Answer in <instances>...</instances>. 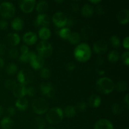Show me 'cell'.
<instances>
[{"mask_svg": "<svg viewBox=\"0 0 129 129\" xmlns=\"http://www.w3.org/2000/svg\"><path fill=\"white\" fill-rule=\"evenodd\" d=\"M94 129H114V127L110 121L105 118H102L96 122Z\"/></svg>", "mask_w": 129, "mask_h": 129, "instance_id": "obj_16", "label": "cell"}, {"mask_svg": "<svg viewBox=\"0 0 129 129\" xmlns=\"http://www.w3.org/2000/svg\"><path fill=\"white\" fill-rule=\"evenodd\" d=\"M6 73L9 75H14L18 71V67L15 63H9L6 67Z\"/></svg>", "mask_w": 129, "mask_h": 129, "instance_id": "obj_33", "label": "cell"}, {"mask_svg": "<svg viewBox=\"0 0 129 129\" xmlns=\"http://www.w3.org/2000/svg\"><path fill=\"white\" fill-rule=\"evenodd\" d=\"M26 86L19 83V84H16V86L12 90V91L13 94L16 98H20L25 97V96L26 95Z\"/></svg>", "mask_w": 129, "mask_h": 129, "instance_id": "obj_17", "label": "cell"}, {"mask_svg": "<svg viewBox=\"0 0 129 129\" xmlns=\"http://www.w3.org/2000/svg\"><path fill=\"white\" fill-rule=\"evenodd\" d=\"M17 84L16 81L13 79H8L5 82V87L8 90L12 91Z\"/></svg>", "mask_w": 129, "mask_h": 129, "instance_id": "obj_35", "label": "cell"}, {"mask_svg": "<svg viewBox=\"0 0 129 129\" xmlns=\"http://www.w3.org/2000/svg\"><path fill=\"white\" fill-rule=\"evenodd\" d=\"M115 88H116L118 91L124 92L127 89V84L125 81H119L117 84L115 85Z\"/></svg>", "mask_w": 129, "mask_h": 129, "instance_id": "obj_34", "label": "cell"}, {"mask_svg": "<svg viewBox=\"0 0 129 129\" xmlns=\"http://www.w3.org/2000/svg\"><path fill=\"white\" fill-rule=\"evenodd\" d=\"M98 74H99V75H100V76H102V75H104L105 74V71H103V70H99L98 71Z\"/></svg>", "mask_w": 129, "mask_h": 129, "instance_id": "obj_57", "label": "cell"}, {"mask_svg": "<svg viewBox=\"0 0 129 129\" xmlns=\"http://www.w3.org/2000/svg\"><path fill=\"white\" fill-rule=\"evenodd\" d=\"M15 107L19 110L24 112L28 107V101L25 97L18 98L15 102Z\"/></svg>", "mask_w": 129, "mask_h": 129, "instance_id": "obj_18", "label": "cell"}, {"mask_svg": "<svg viewBox=\"0 0 129 129\" xmlns=\"http://www.w3.org/2000/svg\"><path fill=\"white\" fill-rule=\"evenodd\" d=\"M102 2V1L101 0H96V1H89V3H93L94 4V5H97L98 4H99L100 3Z\"/></svg>", "mask_w": 129, "mask_h": 129, "instance_id": "obj_55", "label": "cell"}, {"mask_svg": "<svg viewBox=\"0 0 129 129\" xmlns=\"http://www.w3.org/2000/svg\"><path fill=\"white\" fill-rule=\"evenodd\" d=\"M11 26L15 31H21L24 26V22L20 17H16L11 21Z\"/></svg>", "mask_w": 129, "mask_h": 129, "instance_id": "obj_20", "label": "cell"}, {"mask_svg": "<svg viewBox=\"0 0 129 129\" xmlns=\"http://www.w3.org/2000/svg\"><path fill=\"white\" fill-rule=\"evenodd\" d=\"M112 111L113 114L116 115H119L123 112V107H122V105L120 103H115L112 106Z\"/></svg>", "mask_w": 129, "mask_h": 129, "instance_id": "obj_37", "label": "cell"}, {"mask_svg": "<svg viewBox=\"0 0 129 129\" xmlns=\"http://www.w3.org/2000/svg\"><path fill=\"white\" fill-rule=\"evenodd\" d=\"M121 59H122V62L123 64L125 66H128L129 64V52L128 51L125 52L123 53V54L121 56Z\"/></svg>", "mask_w": 129, "mask_h": 129, "instance_id": "obj_41", "label": "cell"}, {"mask_svg": "<svg viewBox=\"0 0 129 129\" xmlns=\"http://www.w3.org/2000/svg\"><path fill=\"white\" fill-rule=\"evenodd\" d=\"M88 103L92 108H98L102 103V99L97 94H92L88 99Z\"/></svg>", "mask_w": 129, "mask_h": 129, "instance_id": "obj_21", "label": "cell"}, {"mask_svg": "<svg viewBox=\"0 0 129 129\" xmlns=\"http://www.w3.org/2000/svg\"><path fill=\"white\" fill-rule=\"evenodd\" d=\"M37 93V90L33 86H30L28 88H26V95H28L29 96L31 97L35 95Z\"/></svg>", "mask_w": 129, "mask_h": 129, "instance_id": "obj_43", "label": "cell"}, {"mask_svg": "<svg viewBox=\"0 0 129 129\" xmlns=\"http://www.w3.org/2000/svg\"><path fill=\"white\" fill-rule=\"evenodd\" d=\"M123 102H124L126 106H127V108H128L129 99H128V93H127V94H126L125 96H124V98H123Z\"/></svg>", "mask_w": 129, "mask_h": 129, "instance_id": "obj_53", "label": "cell"}, {"mask_svg": "<svg viewBox=\"0 0 129 129\" xmlns=\"http://www.w3.org/2000/svg\"><path fill=\"white\" fill-rule=\"evenodd\" d=\"M94 12V9L93 5L91 4L86 3L81 8V14L83 16H85V17H91L93 16Z\"/></svg>", "mask_w": 129, "mask_h": 129, "instance_id": "obj_19", "label": "cell"}, {"mask_svg": "<svg viewBox=\"0 0 129 129\" xmlns=\"http://www.w3.org/2000/svg\"><path fill=\"white\" fill-rule=\"evenodd\" d=\"M71 10L73 12H78L79 10V5L76 3H73L71 5Z\"/></svg>", "mask_w": 129, "mask_h": 129, "instance_id": "obj_47", "label": "cell"}, {"mask_svg": "<svg viewBox=\"0 0 129 129\" xmlns=\"http://www.w3.org/2000/svg\"><path fill=\"white\" fill-rule=\"evenodd\" d=\"M34 127L35 129H45L46 127L45 120L40 117H37L34 120Z\"/></svg>", "mask_w": 129, "mask_h": 129, "instance_id": "obj_26", "label": "cell"}, {"mask_svg": "<svg viewBox=\"0 0 129 129\" xmlns=\"http://www.w3.org/2000/svg\"><path fill=\"white\" fill-rule=\"evenodd\" d=\"M0 125L2 129H12L14 127V122L10 117H5L1 120Z\"/></svg>", "mask_w": 129, "mask_h": 129, "instance_id": "obj_24", "label": "cell"}, {"mask_svg": "<svg viewBox=\"0 0 129 129\" xmlns=\"http://www.w3.org/2000/svg\"><path fill=\"white\" fill-rule=\"evenodd\" d=\"M6 51V47L4 44L0 43V57L5 55Z\"/></svg>", "mask_w": 129, "mask_h": 129, "instance_id": "obj_50", "label": "cell"}, {"mask_svg": "<svg viewBox=\"0 0 129 129\" xmlns=\"http://www.w3.org/2000/svg\"><path fill=\"white\" fill-rule=\"evenodd\" d=\"M4 65H5V61H4L3 59L1 57H0V69L3 68Z\"/></svg>", "mask_w": 129, "mask_h": 129, "instance_id": "obj_54", "label": "cell"}, {"mask_svg": "<svg viewBox=\"0 0 129 129\" xmlns=\"http://www.w3.org/2000/svg\"><path fill=\"white\" fill-rule=\"evenodd\" d=\"M8 27V22L7 20L3 19L0 20V29L2 30H5Z\"/></svg>", "mask_w": 129, "mask_h": 129, "instance_id": "obj_46", "label": "cell"}, {"mask_svg": "<svg viewBox=\"0 0 129 129\" xmlns=\"http://www.w3.org/2000/svg\"><path fill=\"white\" fill-rule=\"evenodd\" d=\"M35 54V53L34 52L31 51H29V52H28L27 54H21V55L19 56V60H20V62H21V63L29 62L30 60H31V59L33 57V56H34Z\"/></svg>", "mask_w": 129, "mask_h": 129, "instance_id": "obj_32", "label": "cell"}, {"mask_svg": "<svg viewBox=\"0 0 129 129\" xmlns=\"http://www.w3.org/2000/svg\"><path fill=\"white\" fill-rule=\"evenodd\" d=\"M39 74H40V78H42V79H49L50 77V76H51V71L48 68H43L40 69Z\"/></svg>", "mask_w": 129, "mask_h": 129, "instance_id": "obj_36", "label": "cell"}, {"mask_svg": "<svg viewBox=\"0 0 129 129\" xmlns=\"http://www.w3.org/2000/svg\"><path fill=\"white\" fill-rule=\"evenodd\" d=\"M38 35L42 40L47 41V40H49L51 36V31L47 27L40 28V30H39Z\"/></svg>", "mask_w": 129, "mask_h": 129, "instance_id": "obj_23", "label": "cell"}, {"mask_svg": "<svg viewBox=\"0 0 129 129\" xmlns=\"http://www.w3.org/2000/svg\"><path fill=\"white\" fill-rule=\"evenodd\" d=\"M20 37L16 33H10L6 37V42L7 44L11 47H15L20 42Z\"/></svg>", "mask_w": 129, "mask_h": 129, "instance_id": "obj_14", "label": "cell"}, {"mask_svg": "<svg viewBox=\"0 0 129 129\" xmlns=\"http://www.w3.org/2000/svg\"><path fill=\"white\" fill-rule=\"evenodd\" d=\"M40 91L48 98H52L55 94V89L52 84L47 82H43L40 85Z\"/></svg>", "mask_w": 129, "mask_h": 129, "instance_id": "obj_8", "label": "cell"}, {"mask_svg": "<svg viewBox=\"0 0 129 129\" xmlns=\"http://www.w3.org/2000/svg\"><path fill=\"white\" fill-rule=\"evenodd\" d=\"M55 2L57 3L60 4V3H64V1H55Z\"/></svg>", "mask_w": 129, "mask_h": 129, "instance_id": "obj_58", "label": "cell"}, {"mask_svg": "<svg viewBox=\"0 0 129 129\" xmlns=\"http://www.w3.org/2000/svg\"><path fill=\"white\" fill-rule=\"evenodd\" d=\"M76 108L77 110H79V112H84L87 109V104L85 102H79V103L77 104Z\"/></svg>", "mask_w": 129, "mask_h": 129, "instance_id": "obj_44", "label": "cell"}, {"mask_svg": "<svg viewBox=\"0 0 129 129\" xmlns=\"http://www.w3.org/2000/svg\"><path fill=\"white\" fill-rule=\"evenodd\" d=\"M75 69V65L73 62H69L66 65V69L68 71H73Z\"/></svg>", "mask_w": 129, "mask_h": 129, "instance_id": "obj_51", "label": "cell"}, {"mask_svg": "<svg viewBox=\"0 0 129 129\" xmlns=\"http://www.w3.org/2000/svg\"><path fill=\"white\" fill-rule=\"evenodd\" d=\"M122 45L123 47L127 50H128L129 49V37L128 36L126 37L122 42Z\"/></svg>", "mask_w": 129, "mask_h": 129, "instance_id": "obj_49", "label": "cell"}, {"mask_svg": "<svg viewBox=\"0 0 129 129\" xmlns=\"http://www.w3.org/2000/svg\"><path fill=\"white\" fill-rule=\"evenodd\" d=\"M120 53L116 50H112L108 53V60L112 63H115L119 60Z\"/></svg>", "mask_w": 129, "mask_h": 129, "instance_id": "obj_29", "label": "cell"}, {"mask_svg": "<svg viewBox=\"0 0 129 129\" xmlns=\"http://www.w3.org/2000/svg\"><path fill=\"white\" fill-rule=\"evenodd\" d=\"M16 109H15V107H12V106H10L6 110V113L7 115H8L9 117L11 118V117H13L15 114H16Z\"/></svg>", "mask_w": 129, "mask_h": 129, "instance_id": "obj_45", "label": "cell"}, {"mask_svg": "<svg viewBox=\"0 0 129 129\" xmlns=\"http://www.w3.org/2000/svg\"><path fill=\"white\" fill-rule=\"evenodd\" d=\"M38 55L41 57L42 58L44 59V58H47L48 57H50L52 55L53 52V47L47 48V49H42V50H37Z\"/></svg>", "mask_w": 129, "mask_h": 129, "instance_id": "obj_31", "label": "cell"}, {"mask_svg": "<svg viewBox=\"0 0 129 129\" xmlns=\"http://www.w3.org/2000/svg\"><path fill=\"white\" fill-rule=\"evenodd\" d=\"M50 19L47 14H39L35 21V25L37 27H47L50 24Z\"/></svg>", "mask_w": 129, "mask_h": 129, "instance_id": "obj_11", "label": "cell"}, {"mask_svg": "<svg viewBox=\"0 0 129 129\" xmlns=\"http://www.w3.org/2000/svg\"><path fill=\"white\" fill-rule=\"evenodd\" d=\"M110 43L112 47L115 49H118L120 47V39L117 35H113L110 38Z\"/></svg>", "mask_w": 129, "mask_h": 129, "instance_id": "obj_38", "label": "cell"}, {"mask_svg": "<svg viewBox=\"0 0 129 129\" xmlns=\"http://www.w3.org/2000/svg\"><path fill=\"white\" fill-rule=\"evenodd\" d=\"M115 83L108 77H102L97 80L96 87L97 90L102 94H108L112 93L115 89Z\"/></svg>", "mask_w": 129, "mask_h": 129, "instance_id": "obj_2", "label": "cell"}, {"mask_svg": "<svg viewBox=\"0 0 129 129\" xmlns=\"http://www.w3.org/2000/svg\"><path fill=\"white\" fill-rule=\"evenodd\" d=\"M64 118L63 110L59 107H53L47 112L45 119L51 125H57L62 121Z\"/></svg>", "mask_w": 129, "mask_h": 129, "instance_id": "obj_3", "label": "cell"}, {"mask_svg": "<svg viewBox=\"0 0 129 129\" xmlns=\"http://www.w3.org/2000/svg\"><path fill=\"white\" fill-rule=\"evenodd\" d=\"M52 45L50 42H49L48 41H44V40H41L40 42H39V44H37L36 47L37 51L39 50H42V49H47V48L51 47Z\"/></svg>", "mask_w": 129, "mask_h": 129, "instance_id": "obj_39", "label": "cell"}, {"mask_svg": "<svg viewBox=\"0 0 129 129\" xmlns=\"http://www.w3.org/2000/svg\"><path fill=\"white\" fill-rule=\"evenodd\" d=\"M68 40L73 45H78L81 40V37L78 32H71Z\"/></svg>", "mask_w": 129, "mask_h": 129, "instance_id": "obj_28", "label": "cell"}, {"mask_svg": "<svg viewBox=\"0 0 129 129\" xmlns=\"http://www.w3.org/2000/svg\"><path fill=\"white\" fill-rule=\"evenodd\" d=\"M117 19L118 23L122 25H127L129 21V11L127 9L121 10L117 13Z\"/></svg>", "mask_w": 129, "mask_h": 129, "instance_id": "obj_15", "label": "cell"}, {"mask_svg": "<svg viewBox=\"0 0 129 129\" xmlns=\"http://www.w3.org/2000/svg\"><path fill=\"white\" fill-rule=\"evenodd\" d=\"M91 50L89 45L86 43L78 44L74 50V56L77 60L85 62L91 57Z\"/></svg>", "mask_w": 129, "mask_h": 129, "instance_id": "obj_1", "label": "cell"}, {"mask_svg": "<svg viewBox=\"0 0 129 129\" xmlns=\"http://www.w3.org/2000/svg\"><path fill=\"white\" fill-rule=\"evenodd\" d=\"M74 25V19L73 17L68 18V21H67L66 26H73Z\"/></svg>", "mask_w": 129, "mask_h": 129, "instance_id": "obj_52", "label": "cell"}, {"mask_svg": "<svg viewBox=\"0 0 129 129\" xmlns=\"http://www.w3.org/2000/svg\"><path fill=\"white\" fill-rule=\"evenodd\" d=\"M23 41L26 45H32L37 41V35L33 31H28L23 36Z\"/></svg>", "mask_w": 129, "mask_h": 129, "instance_id": "obj_13", "label": "cell"}, {"mask_svg": "<svg viewBox=\"0 0 129 129\" xmlns=\"http://www.w3.org/2000/svg\"><path fill=\"white\" fill-rule=\"evenodd\" d=\"M106 8L104 7V6H102L100 5H97L96 8V12L100 16H102V15H103L105 14L106 13Z\"/></svg>", "mask_w": 129, "mask_h": 129, "instance_id": "obj_42", "label": "cell"}, {"mask_svg": "<svg viewBox=\"0 0 129 129\" xmlns=\"http://www.w3.org/2000/svg\"><path fill=\"white\" fill-rule=\"evenodd\" d=\"M54 25L58 28H64L66 26L68 17L66 15L62 12H57L53 15L52 18Z\"/></svg>", "mask_w": 129, "mask_h": 129, "instance_id": "obj_7", "label": "cell"}, {"mask_svg": "<svg viewBox=\"0 0 129 129\" xmlns=\"http://www.w3.org/2000/svg\"><path fill=\"white\" fill-rule=\"evenodd\" d=\"M20 52H21V54H27L28 52H29V48L27 45H21V47H20Z\"/></svg>", "mask_w": 129, "mask_h": 129, "instance_id": "obj_48", "label": "cell"}, {"mask_svg": "<svg viewBox=\"0 0 129 129\" xmlns=\"http://www.w3.org/2000/svg\"><path fill=\"white\" fill-rule=\"evenodd\" d=\"M125 129H128V128H125Z\"/></svg>", "mask_w": 129, "mask_h": 129, "instance_id": "obj_60", "label": "cell"}, {"mask_svg": "<svg viewBox=\"0 0 129 129\" xmlns=\"http://www.w3.org/2000/svg\"><path fill=\"white\" fill-rule=\"evenodd\" d=\"M35 6H36L35 7L36 11L39 14L45 13V12H46L49 8V5H48L47 2H46L45 1H39Z\"/></svg>", "mask_w": 129, "mask_h": 129, "instance_id": "obj_25", "label": "cell"}, {"mask_svg": "<svg viewBox=\"0 0 129 129\" xmlns=\"http://www.w3.org/2000/svg\"><path fill=\"white\" fill-rule=\"evenodd\" d=\"M4 113V109L3 108V107L1 105H0V117H1V116L3 115V114Z\"/></svg>", "mask_w": 129, "mask_h": 129, "instance_id": "obj_56", "label": "cell"}, {"mask_svg": "<svg viewBox=\"0 0 129 129\" xmlns=\"http://www.w3.org/2000/svg\"><path fill=\"white\" fill-rule=\"evenodd\" d=\"M20 9L25 13L32 12L36 5L35 0H21L18 2Z\"/></svg>", "mask_w": 129, "mask_h": 129, "instance_id": "obj_9", "label": "cell"}, {"mask_svg": "<svg viewBox=\"0 0 129 129\" xmlns=\"http://www.w3.org/2000/svg\"><path fill=\"white\" fill-rule=\"evenodd\" d=\"M71 34V31L68 27L62 28L58 31V35H59V37L64 40H68Z\"/></svg>", "mask_w": 129, "mask_h": 129, "instance_id": "obj_30", "label": "cell"}, {"mask_svg": "<svg viewBox=\"0 0 129 129\" xmlns=\"http://www.w3.org/2000/svg\"><path fill=\"white\" fill-rule=\"evenodd\" d=\"M82 35L85 40H89L92 39L94 35V31L93 29L89 25H85L81 29Z\"/></svg>", "mask_w": 129, "mask_h": 129, "instance_id": "obj_22", "label": "cell"}, {"mask_svg": "<svg viewBox=\"0 0 129 129\" xmlns=\"http://www.w3.org/2000/svg\"><path fill=\"white\" fill-rule=\"evenodd\" d=\"M93 51L96 54L101 55L107 52V49H108V44L105 40H103V39L98 40L96 41L93 44Z\"/></svg>", "mask_w": 129, "mask_h": 129, "instance_id": "obj_10", "label": "cell"}, {"mask_svg": "<svg viewBox=\"0 0 129 129\" xmlns=\"http://www.w3.org/2000/svg\"><path fill=\"white\" fill-rule=\"evenodd\" d=\"M15 7L10 2H3L0 4V15L5 19L13 17L15 14Z\"/></svg>", "mask_w": 129, "mask_h": 129, "instance_id": "obj_6", "label": "cell"}, {"mask_svg": "<svg viewBox=\"0 0 129 129\" xmlns=\"http://www.w3.org/2000/svg\"><path fill=\"white\" fill-rule=\"evenodd\" d=\"M45 129H55V128H54V127H47V128H46Z\"/></svg>", "mask_w": 129, "mask_h": 129, "instance_id": "obj_59", "label": "cell"}, {"mask_svg": "<svg viewBox=\"0 0 129 129\" xmlns=\"http://www.w3.org/2000/svg\"><path fill=\"white\" fill-rule=\"evenodd\" d=\"M17 80L20 84L24 86L30 84L34 80V73L29 69H21L18 73Z\"/></svg>", "mask_w": 129, "mask_h": 129, "instance_id": "obj_5", "label": "cell"}, {"mask_svg": "<svg viewBox=\"0 0 129 129\" xmlns=\"http://www.w3.org/2000/svg\"><path fill=\"white\" fill-rule=\"evenodd\" d=\"M30 66L35 70L41 69L44 65V59L35 54L29 62Z\"/></svg>", "mask_w": 129, "mask_h": 129, "instance_id": "obj_12", "label": "cell"}, {"mask_svg": "<svg viewBox=\"0 0 129 129\" xmlns=\"http://www.w3.org/2000/svg\"><path fill=\"white\" fill-rule=\"evenodd\" d=\"M8 57L11 59H16L18 58L19 57V52L17 49L12 47L8 50Z\"/></svg>", "mask_w": 129, "mask_h": 129, "instance_id": "obj_40", "label": "cell"}, {"mask_svg": "<svg viewBox=\"0 0 129 129\" xmlns=\"http://www.w3.org/2000/svg\"><path fill=\"white\" fill-rule=\"evenodd\" d=\"M63 113L67 118H73L76 114V110L73 106L68 105L64 108Z\"/></svg>", "mask_w": 129, "mask_h": 129, "instance_id": "obj_27", "label": "cell"}, {"mask_svg": "<svg viewBox=\"0 0 129 129\" xmlns=\"http://www.w3.org/2000/svg\"><path fill=\"white\" fill-rule=\"evenodd\" d=\"M32 110L37 115H43L49 110V104L47 101L43 98H37L31 103Z\"/></svg>", "mask_w": 129, "mask_h": 129, "instance_id": "obj_4", "label": "cell"}]
</instances>
